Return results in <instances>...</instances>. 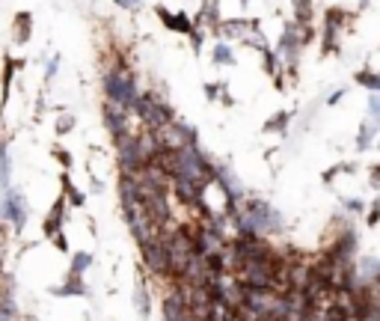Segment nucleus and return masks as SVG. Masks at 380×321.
<instances>
[{"instance_id": "obj_1", "label": "nucleus", "mask_w": 380, "mask_h": 321, "mask_svg": "<svg viewBox=\"0 0 380 321\" xmlns=\"http://www.w3.org/2000/svg\"><path fill=\"white\" fill-rule=\"evenodd\" d=\"M101 86H104V102L110 104H116L122 110H128L131 114V107L137 102V95H140V90H137V78H134V71L122 63V60H116L107 71H104V81H101Z\"/></svg>"}, {"instance_id": "obj_2", "label": "nucleus", "mask_w": 380, "mask_h": 321, "mask_svg": "<svg viewBox=\"0 0 380 321\" xmlns=\"http://www.w3.org/2000/svg\"><path fill=\"white\" fill-rule=\"evenodd\" d=\"M30 220V205H27V196H24L18 188H9L0 191V224H4L12 235H21L24 226Z\"/></svg>"}, {"instance_id": "obj_3", "label": "nucleus", "mask_w": 380, "mask_h": 321, "mask_svg": "<svg viewBox=\"0 0 380 321\" xmlns=\"http://www.w3.org/2000/svg\"><path fill=\"white\" fill-rule=\"evenodd\" d=\"M62 220H66V200H62V196H60V200H57L54 205H50V212L45 214L42 232H45L48 238H54L57 232H62Z\"/></svg>"}, {"instance_id": "obj_4", "label": "nucleus", "mask_w": 380, "mask_h": 321, "mask_svg": "<svg viewBox=\"0 0 380 321\" xmlns=\"http://www.w3.org/2000/svg\"><path fill=\"white\" fill-rule=\"evenodd\" d=\"M9 184H12V158L6 146H0V191H6Z\"/></svg>"}, {"instance_id": "obj_5", "label": "nucleus", "mask_w": 380, "mask_h": 321, "mask_svg": "<svg viewBox=\"0 0 380 321\" xmlns=\"http://www.w3.org/2000/svg\"><path fill=\"white\" fill-rule=\"evenodd\" d=\"M54 294H60V298H66V294H86V286H83V280L81 277H72L66 282H60V286L54 289Z\"/></svg>"}, {"instance_id": "obj_6", "label": "nucleus", "mask_w": 380, "mask_h": 321, "mask_svg": "<svg viewBox=\"0 0 380 321\" xmlns=\"http://www.w3.org/2000/svg\"><path fill=\"white\" fill-rule=\"evenodd\" d=\"M90 265H93V256H90V253H74L69 274H72V277H83V271L90 268Z\"/></svg>"}, {"instance_id": "obj_7", "label": "nucleus", "mask_w": 380, "mask_h": 321, "mask_svg": "<svg viewBox=\"0 0 380 321\" xmlns=\"http://www.w3.org/2000/svg\"><path fill=\"white\" fill-rule=\"evenodd\" d=\"M214 63H217V66H229L232 63V48L226 45V42L214 45Z\"/></svg>"}, {"instance_id": "obj_8", "label": "nucleus", "mask_w": 380, "mask_h": 321, "mask_svg": "<svg viewBox=\"0 0 380 321\" xmlns=\"http://www.w3.org/2000/svg\"><path fill=\"white\" fill-rule=\"evenodd\" d=\"M30 36V15L27 12H21V15H15V39L24 42Z\"/></svg>"}, {"instance_id": "obj_9", "label": "nucleus", "mask_w": 380, "mask_h": 321, "mask_svg": "<svg viewBox=\"0 0 380 321\" xmlns=\"http://www.w3.org/2000/svg\"><path fill=\"white\" fill-rule=\"evenodd\" d=\"M369 114L374 122H380V95L377 93H372V98H369Z\"/></svg>"}, {"instance_id": "obj_10", "label": "nucleus", "mask_w": 380, "mask_h": 321, "mask_svg": "<svg viewBox=\"0 0 380 321\" xmlns=\"http://www.w3.org/2000/svg\"><path fill=\"white\" fill-rule=\"evenodd\" d=\"M72 125H74V116H69V114L62 116V119H57V131H60V134H69Z\"/></svg>"}, {"instance_id": "obj_11", "label": "nucleus", "mask_w": 380, "mask_h": 321, "mask_svg": "<svg viewBox=\"0 0 380 321\" xmlns=\"http://www.w3.org/2000/svg\"><path fill=\"white\" fill-rule=\"evenodd\" d=\"M54 158L62 160V167H72V158H69V152L62 149V146H57V149H54Z\"/></svg>"}, {"instance_id": "obj_12", "label": "nucleus", "mask_w": 380, "mask_h": 321, "mask_svg": "<svg viewBox=\"0 0 380 321\" xmlns=\"http://www.w3.org/2000/svg\"><path fill=\"white\" fill-rule=\"evenodd\" d=\"M116 4H119V9H137L140 0H116Z\"/></svg>"}, {"instance_id": "obj_13", "label": "nucleus", "mask_w": 380, "mask_h": 321, "mask_svg": "<svg viewBox=\"0 0 380 321\" xmlns=\"http://www.w3.org/2000/svg\"><path fill=\"white\" fill-rule=\"evenodd\" d=\"M0 321H21V315H12V313H0Z\"/></svg>"}]
</instances>
